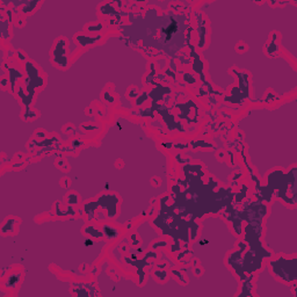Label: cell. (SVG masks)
Returning <instances> with one entry per match:
<instances>
[{"label": "cell", "instance_id": "cell-1", "mask_svg": "<svg viewBox=\"0 0 297 297\" xmlns=\"http://www.w3.org/2000/svg\"><path fill=\"white\" fill-rule=\"evenodd\" d=\"M268 267L273 275L284 282L292 283L297 280V259L296 258H284L280 257L275 260L268 261Z\"/></svg>", "mask_w": 297, "mask_h": 297}, {"label": "cell", "instance_id": "cell-2", "mask_svg": "<svg viewBox=\"0 0 297 297\" xmlns=\"http://www.w3.org/2000/svg\"><path fill=\"white\" fill-rule=\"evenodd\" d=\"M26 70H27V74H28V80H26V87H27V91L29 93L28 94L29 98L33 100L35 90L37 87H42L45 83V79L40 74L38 68L31 62L26 63Z\"/></svg>", "mask_w": 297, "mask_h": 297}, {"label": "cell", "instance_id": "cell-3", "mask_svg": "<svg viewBox=\"0 0 297 297\" xmlns=\"http://www.w3.org/2000/svg\"><path fill=\"white\" fill-rule=\"evenodd\" d=\"M53 62L60 67H66L68 64V57H67V42L63 37H60L53 48L52 52Z\"/></svg>", "mask_w": 297, "mask_h": 297}, {"label": "cell", "instance_id": "cell-4", "mask_svg": "<svg viewBox=\"0 0 297 297\" xmlns=\"http://www.w3.org/2000/svg\"><path fill=\"white\" fill-rule=\"evenodd\" d=\"M120 202V198L115 195V194H106V195H101L98 201L96 204L102 205L105 208H107V212H108V217L113 218L116 216L117 212V204Z\"/></svg>", "mask_w": 297, "mask_h": 297}, {"label": "cell", "instance_id": "cell-5", "mask_svg": "<svg viewBox=\"0 0 297 297\" xmlns=\"http://www.w3.org/2000/svg\"><path fill=\"white\" fill-rule=\"evenodd\" d=\"M196 20H197V33H198V48L202 49L205 44V38H207V31H208V28L205 26V22H204V19H203V15L201 13H196Z\"/></svg>", "mask_w": 297, "mask_h": 297}, {"label": "cell", "instance_id": "cell-6", "mask_svg": "<svg viewBox=\"0 0 297 297\" xmlns=\"http://www.w3.org/2000/svg\"><path fill=\"white\" fill-rule=\"evenodd\" d=\"M102 38V36L101 35H96V36H93V37H91V36H84V35H76L74 36V40L77 41V43L80 45V47H87L88 44H93V43H95V42H98V41H100Z\"/></svg>", "mask_w": 297, "mask_h": 297}, {"label": "cell", "instance_id": "cell-7", "mask_svg": "<svg viewBox=\"0 0 297 297\" xmlns=\"http://www.w3.org/2000/svg\"><path fill=\"white\" fill-rule=\"evenodd\" d=\"M21 279H22V273L21 272H14L7 277V280L4 284L7 289H15L16 285L20 283Z\"/></svg>", "mask_w": 297, "mask_h": 297}, {"label": "cell", "instance_id": "cell-8", "mask_svg": "<svg viewBox=\"0 0 297 297\" xmlns=\"http://www.w3.org/2000/svg\"><path fill=\"white\" fill-rule=\"evenodd\" d=\"M8 72H10V81H11V86H12V92L14 91V87H15V83H16V79H20L23 77L22 72H20L18 68H14V67H10L8 68Z\"/></svg>", "mask_w": 297, "mask_h": 297}, {"label": "cell", "instance_id": "cell-9", "mask_svg": "<svg viewBox=\"0 0 297 297\" xmlns=\"http://www.w3.org/2000/svg\"><path fill=\"white\" fill-rule=\"evenodd\" d=\"M102 232H103V236H106L108 239H116L120 235L118 230L115 229L114 227L112 225H108V224H105L103 228H102Z\"/></svg>", "mask_w": 297, "mask_h": 297}, {"label": "cell", "instance_id": "cell-10", "mask_svg": "<svg viewBox=\"0 0 297 297\" xmlns=\"http://www.w3.org/2000/svg\"><path fill=\"white\" fill-rule=\"evenodd\" d=\"M276 38H277V33H273L272 36H270L269 43H268V45H267V53H268L269 56H272L274 52H276V51L279 50V47H277V44L275 43Z\"/></svg>", "mask_w": 297, "mask_h": 297}, {"label": "cell", "instance_id": "cell-11", "mask_svg": "<svg viewBox=\"0 0 297 297\" xmlns=\"http://www.w3.org/2000/svg\"><path fill=\"white\" fill-rule=\"evenodd\" d=\"M84 232L87 233V235H90V236H92V237H94V238H101V237L103 236V232H102V231H99V230H98L95 227H93L92 224L87 225V227L84 229Z\"/></svg>", "mask_w": 297, "mask_h": 297}, {"label": "cell", "instance_id": "cell-12", "mask_svg": "<svg viewBox=\"0 0 297 297\" xmlns=\"http://www.w3.org/2000/svg\"><path fill=\"white\" fill-rule=\"evenodd\" d=\"M189 145L192 146V148H200V147H214V145L212 144H210V143H208V142H205V140H203V139H195V140H192L190 143H189Z\"/></svg>", "mask_w": 297, "mask_h": 297}, {"label": "cell", "instance_id": "cell-13", "mask_svg": "<svg viewBox=\"0 0 297 297\" xmlns=\"http://www.w3.org/2000/svg\"><path fill=\"white\" fill-rule=\"evenodd\" d=\"M16 219L15 218H10L6 223H4L3 225V233H10L14 231V225L16 224Z\"/></svg>", "mask_w": 297, "mask_h": 297}, {"label": "cell", "instance_id": "cell-14", "mask_svg": "<svg viewBox=\"0 0 297 297\" xmlns=\"http://www.w3.org/2000/svg\"><path fill=\"white\" fill-rule=\"evenodd\" d=\"M153 276L157 281H160V282H165L168 277V274H167V270L165 269H158V270H155L153 272Z\"/></svg>", "mask_w": 297, "mask_h": 297}, {"label": "cell", "instance_id": "cell-15", "mask_svg": "<svg viewBox=\"0 0 297 297\" xmlns=\"http://www.w3.org/2000/svg\"><path fill=\"white\" fill-rule=\"evenodd\" d=\"M37 1H28L26 3V5L22 7V13L23 14H28V13H31L34 10H35V6H37Z\"/></svg>", "mask_w": 297, "mask_h": 297}, {"label": "cell", "instance_id": "cell-16", "mask_svg": "<svg viewBox=\"0 0 297 297\" xmlns=\"http://www.w3.org/2000/svg\"><path fill=\"white\" fill-rule=\"evenodd\" d=\"M8 25H10V21H8V20H5V19L1 20L0 27H1V35H3V38H8V37H10V34H7Z\"/></svg>", "mask_w": 297, "mask_h": 297}, {"label": "cell", "instance_id": "cell-17", "mask_svg": "<svg viewBox=\"0 0 297 297\" xmlns=\"http://www.w3.org/2000/svg\"><path fill=\"white\" fill-rule=\"evenodd\" d=\"M66 200H67V204H68V205L78 204V202H79V197H78V195H77V194H74V193L68 194V195H67V197H66Z\"/></svg>", "mask_w": 297, "mask_h": 297}, {"label": "cell", "instance_id": "cell-18", "mask_svg": "<svg viewBox=\"0 0 297 297\" xmlns=\"http://www.w3.org/2000/svg\"><path fill=\"white\" fill-rule=\"evenodd\" d=\"M172 273H173V275H174V276H177V277L180 280V282H182V283H187V280L185 279V276H183V275H182L178 269L173 268V269H172Z\"/></svg>", "mask_w": 297, "mask_h": 297}, {"label": "cell", "instance_id": "cell-19", "mask_svg": "<svg viewBox=\"0 0 297 297\" xmlns=\"http://www.w3.org/2000/svg\"><path fill=\"white\" fill-rule=\"evenodd\" d=\"M103 28V25L102 23H99V25H95V26H88L86 27V30L87 31H99V30H102Z\"/></svg>", "mask_w": 297, "mask_h": 297}, {"label": "cell", "instance_id": "cell-20", "mask_svg": "<svg viewBox=\"0 0 297 297\" xmlns=\"http://www.w3.org/2000/svg\"><path fill=\"white\" fill-rule=\"evenodd\" d=\"M103 99H105L107 102H109V103H114V102H115V98H114L110 93H108V92H105V93H103Z\"/></svg>", "mask_w": 297, "mask_h": 297}, {"label": "cell", "instance_id": "cell-21", "mask_svg": "<svg viewBox=\"0 0 297 297\" xmlns=\"http://www.w3.org/2000/svg\"><path fill=\"white\" fill-rule=\"evenodd\" d=\"M183 77H185V80L187 79V81H188L189 84H194V83L196 81V79H195L194 77H192L189 73H185V74H183Z\"/></svg>", "mask_w": 297, "mask_h": 297}, {"label": "cell", "instance_id": "cell-22", "mask_svg": "<svg viewBox=\"0 0 297 297\" xmlns=\"http://www.w3.org/2000/svg\"><path fill=\"white\" fill-rule=\"evenodd\" d=\"M173 146L175 148H179V150H186V148H188V144H173Z\"/></svg>", "mask_w": 297, "mask_h": 297}, {"label": "cell", "instance_id": "cell-23", "mask_svg": "<svg viewBox=\"0 0 297 297\" xmlns=\"http://www.w3.org/2000/svg\"><path fill=\"white\" fill-rule=\"evenodd\" d=\"M162 246H167V243L166 242H158V243H155L152 245V248H157V247H162Z\"/></svg>", "mask_w": 297, "mask_h": 297}, {"label": "cell", "instance_id": "cell-24", "mask_svg": "<svg viewBox=\"0 0 297 297\" xmlns=\"http://www.w3.org/2000/svg\"><path fill=\"white\" fill-rule=\"evenodd\" d=\"M137 94H138V91H137V88H135V87H131V91H129V96H130V98H135Z\"/></svg>", "mask_w": 297, "mask_h": 297}, {"label": "cell", "instance_id": "cell-25", "mask_svg": "<svg viewBox=\"0 0 297 297\" xmlns=\"http://www.w3.org/2000/svg\"><path fill=\"white\" fill-rule=\"evenodd\" d=\"M146 99H147V95H146V93H144V94H143V96H142V98H140V99H139V98H138V100H137V102H136V105H137V106H139V105H142V103H143V101H144V100H146Z\"/></svg>", "mask_w": 297, "mask_h": 297}, {"label": "cell", "instance_id": "cell-26", "mask_svg": "<svg viewBox=\"0 0 297 297\" xmlns=\"http://www.w3.org/2000/svg\"><path fill=\"white\" fill-rule=\"evenodd\" d=\"M16 55H18V57H20V59H22V60H27V57H26V55H25L23 52H21V51H16Z\"/></svg>", "mask_w": 297, "mask_h": 297}, {"label": "cell", "instance_id": "cell-27", "mask_svg": "<svg viewBox=\"0 0 297 297\" xmlns=\"http://www.w3.org/2000/svg\"><path fill=\"white\" fill-rule=\"evenodd\" d=\"M175 158H177V160H178V162H180V163H185V162H186V163H189V158H186V159H182V157H181V156H180V155H179V156H177V157H175Z\"/></svg>", "mask_w": 297, "mask_h": 297}, {"label": "cell", "instance_id": "cell-28", "mask_svg": "<svg viewBox=\"0 0 297 297\" xmlns=\"http://www.w3.org/2000/svg\"><path fill=\"white\" fill-rule=\"evenodd\" d=\"M202 274V269L200 268V267H196V268H194V275H196V276H200Z\"/></svg>", "mask_w": 297, "mask_h": 297}, {"label": "cell", "instance_id": "cell-29", "mask_svg": "<svg viewBox=\"0 0 297 297\" xmlns=\"http://www.w3.org/2000/svg\"><path fill=\"white\" fill-rule=\"evenodd\" d=\"M83 129H86L88 131H92L94 129H96V127H92V125H83Z\"/></svg>", "mask_w": 297, "mask_h": 297}, {"label": "cell", "instance_id": "cell-30", "mask_svg": "<svg viewBox=\"0 0 297 297\" xmlns=\"http://www.w3.org/2000/svg\"><path fill=\"white\" fill-rule=\"evenodd\" d=\"M162 268H164V269H166L167 268V262H162V263H159L158 265V269H162Z\"/></svg>", "mask_w": 297, "mask_h": 297}, {"label": "cell", "instance_id": "cell-31", "mask_svg": "<svg viewBox=\"0 0 297 297\" xmlns=\"http://www.w3.org/2000/svg\"><path fill=\"white\" fill-rule=\"evenodd\" d=\"M15 25H16V26H20V27H22V26L25 25V21H23V20H16Z\"/></svg>", "mask_w": 297, "mask_h": 297}, {"label": "cell", "instance_id": "cell-32", "mask_svg": "<svg viewBox=\"0 0 297 297\" xmlns=\"http://www.w3.org/2000/svg\"><path fill=\"white\" fill-rule=\"evenodd\" d=\"M224 156H225V153L223 152V151H219L218 153H217V157L219 158V159H222V158H224Z\"/></svg>", "mask_w": 297, "mask_h": 297}, {"label": "cell", "instance_id": "cell-33", "mask_svg": "<svg viewBox=\"0 0 297 297\" xmlns=\"http://www.w3.org/2000/svg\"><path fill=\"white\" fill-rule=\"evenodd\" d=\"M7 83H8V80H7L6 78H3V80H1V86H3V87H6Z\"/></svg>", "mask_w": 297, "mask_h": 297}, {"label": "cell", "instance_id": "cell-34", "mask_svg": "<svg viewBox=\"0 0 297 297\" xmlns=\"http://www.w3.org/2000/svg\"><path fill=\"white\" fill-rule=\"evenodd\" d=\"M36 136H37V137H41V138H44V137H45V133H44V132H36Z\"/></svg>", "mask_w": 297, "mask_h": 297}, {"label": "cell", "instance_id": "cell-35", "mask_svg": "<svg viewBox=\"0 0 297 297\" xmlns=\"http://www.w3.org/2000/svg\"><path fill=\"white\" fill-rule=\"evenodd\" d=\"M57 165H59V166H65V167H66V163H65V160L58 162V163H57Z\"/></svg>", "mask_w": 297, "mask_h": 297}]
</instances>
